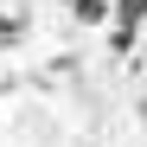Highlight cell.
<instances>
[{"instance_id":"6da1fadb","label":"cell","mask_w":147,"mask_h":147,"mask_svg":"<svg viewBox=\"0 0 147 147\" xmlns=\"http://www.w3.org/2000/svg\"><path fill=\"white\" fill-rule=\"evenodd\" d=\"M109 13H115V0H70V26H109Z\"/></svg>"},{"instance_id":"7a4b0ae2","label":"cell","mask_w":147,"mask_h":147,"mask_svg":"<svg viewBox=\"0 0 147 147\" xmlns=\"http://www.w3.org/2000/svg\"><path fill=\"white\" fill-rule=\"evenodd\" d=\"M26 32H32L26 13H0V51H19V45H26Z\"/></svg>"},{"instance_id":"3957f363","label":"cell","mask_w":147,"mask_h":147,"mask_svg":"<svg viewBox=\"0 0 147 147\" xmlns=\"http://www.w3.org/2000/svg\"><path fill=\"white\" fill-rule=\"evenodd\" d=\"M109 26H147V0H115Z\"/></svg>"},{"instance_id":"277c9868","label":"cell","mask_w":147,"mask_h":147,"mask_svg":"<svg viewBox=\"0 0 147 147\" xmlns=\"http://www.w3.org/2000/svg\"><path fill=\"white\" fill-rule=\"evenodd\" d=\"M134 38H141V26H109V51H134Z\"/></svg>"}]
</instances>
